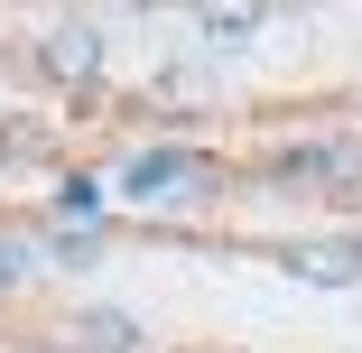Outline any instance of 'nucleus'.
<instances>
[{"label": "nucleus", "instance_id": "nucleus-5", "mask_svg": "<svg viewBox=\"0 0 362 353\" xmlns=\"http://www.w3.org/2000/svg\"><path fill=\"white\" fill-rule=\"evenodd\" d=\"M251 28H260V19H251V10H204V37H214V47H242V37H251Z\"/></svg>", "mask_w": 362, "mask_h": 353}, {"label": "nucleus", "instance_id": "nucleus-3", "mask_svg": "<svg viewBox=\"0 0 362 353\" xmlns=\"http://www.w3.org/2000/svg\"><path fill=\"white\" fill-rule=\"evenodd\" d=\"M279 177H362V139H316V149H288Z\"/></svg>", "mask_w": 362, "mask_h": 353}, {"label": "nucleus", "instance_id": "nucleus-2", "mask_svg": "<svg viewBox=\"0 0 362 353\" xmlns=\"http://www.w3.org/2000/svg\"><path fill=\"white\" fill-rule=\"evenodd\" d=\"M47 75H65V84H84V75H103V28H56L47 37Z\"/></svg>", "mask_w": 362, "mask_h": 353}, {"label": "nucleus", "instance_id": "nucleus-4", "mask_svg": "<svg viewBox=\"0 0 362 353\" xmlns=\"http://www.w3.org/2000/svg\"><path fill=\"white\" fill-rule=\"evenodd\" d=\"M84 344H93V353H139V325L103 307V316H84Z\"/></svg>", "mask_w": 362, "mask_h": 353}, {"label": "nucleus", "instance_id": "nucleus-6", "mask_svg": "<svg viewBox=\"0 0 362 353\" xmlns=\"http://www.w3.org/2000/svg\"><path fill=\"white\" fill-rule=\"evenodd\" d=\"M56 204H65V214H75V224H84V214H93V204H103V186H93V177H65V186H56Z\"/></svg>", "mask_w": 362, "mask_h": 353}, {"label": "nucleus", "instance_id": "nucleus-7", "mask_svg": "<svg viewBox=\"0 0 362 353\" xmlns=\"http://www.w3.org/2000/svg\"><path fill=\"white\" fill-rule=\"evenodd\" d=\"M10 279H28V242H0V289Z\"/></svg>", "mask_w": 362, "mask_h": 353}, {"label": "nucleus", "instance_id": "nucleus-1", "mask_svg": "<svg viewBox=\"0 0 362 353\" xmlns=\"http://www.w3.org/2000/svg\"><path fill=\"white\" fill-rule=\"evenodd\" d=\"M121 186H130L139 204H186L195 186H214V158H195V149H139V158L121 168Z\"/></svg>", "mask_w": 362, "mask_h": 353}]
</instances>
